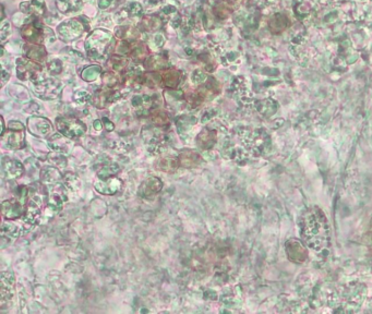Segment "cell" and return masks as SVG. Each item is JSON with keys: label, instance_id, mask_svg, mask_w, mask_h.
I'll list each match as a JSON object with an SVG mask.
<instances>
[{"label": "cell", "instance_id": "1", "mask_svg": "<svg viewBox=\"0 0 372 314\" xmlns=\"http://www.w3.org/2000/svg\"><path fill=\"white\" fill-rule=\"evenodd\" d=\"M21 35L24 40L28 43H31V44L44 45V43L47 41H55L53 31L46 28L44 24H42V22L35 19V18L34 20L26 23L21 28Z\"/></svg>", "mask_w": 372, "mask_h": 314}, {"label": "cell", "instance_id": "2", "mask_svg": "<svg viewBox=\"0 0 372 314\" xmlns=\"http://www.w3.org/2000/svg\"><path fill=\"white\" fill-rule=\"evenodd\" d=\"M113 41L112 34L104 30H95L85 41V49L93 59H101L105 54L109 43Z\"/></svg>", "mask_w": 372, "mask_h": 314}, {"label": "cell", "instance_id": "3", "mask_svg": "<svg viewBox=\"0 0 372 314\" xmlns=\"http://www.w3.org/2000/svg\"><path fill=\"white\" fill-rule=\"evenodd\" d=\"M24 126L19 121H10L8 130L2 133L3 146L9 150H19L24 147Z\"/></svg>", "mask_w": 372, "mask_h": 314}, {"label": "cell", "instance_id": "4", "mask_svg": "<svg viewBox=\"0 0 372 314\" xmlns=\"http://www.w3.org/2000/svg\"><path fill=\"white\" fill-rule=\"evenodd\" d=\"M56 127L58 131L64 137L70 140H77L87 131V126L82 121L76 118H58L56 120Z\"/></svg>", "mask_w": 372, "mask_h": 314}, {"label": "cell", "instance_id": "5", "mask_svg": "<svg viewBox=\"0 0 372 314\" xmlns=\"http://www.w3.org/2000/svg\"><path fill=\"white\" fill-rule=\"evenodd\" d=\"M82 20L83 19L81 17L80 19H70L60 24L58 27V32L60 36L67 41H73L80 38L84 31L89 29L87 24L82 23Z\"/></svg>", "mask_w": 372, "mask_h": 314}, {"label": "cell", "instance_id": "6", "mask_svg": "<svg viewBox=\"0 0 372 314\" xmlns=\"http://www.w3.org/2000/svg\"><path fill=\"white\" fill-rule=\"evenodd\" d=\"M42 66L29 58H19L17 60V76L22 81L35 80L42 72Z\"/></svg>", "mask_w": 372, "mask_h": 314}, {"label": "cell", "instance_id": "7", "mask_svg": "<svg viewBox=\"0 0 372 314\" xmlns=\"http://www.w3.org/2000/svg\"><path fill=\"white\" fill-rule=\"evenodd\" d=\"M44 206V195L40 192H34L30 196L27 203L26 209V221L29 224H34L39 218L42 212V207Z\"/></svg>", "mask_w": 372, "mask_h": 314}, {"label": "cell", "instance_id": "8", "mask_svg": "<svg viewBox=\"0 0 372 314\" xmlns=\"http://www.w3.org/2000/svg\"><path fill=\"white\" fill-rule=\"evenodd\" d=\"M62 84L56 80L47 79L44 81L38 82L34 85V92L40 97L45 98H55L57 97L60 92H62Z\"/></svg>", "mask_w": 372, "mask_h": 314}, {"label": "cell", "instance_id": "9", "mask_svg": "<svg viewBox=\"0 0 372 314\" xmlns=\"http://www.w3.org/2000/svg\"><path fill=\"white\" fill-rule=\"evenodd\" d=\"M29 131L40 138H46L53 131V126L50 121L42 117H30L28 120Z\"/></svg>", "mask_w": 372, "mask_h": 314}, {"label": "cell", "instance_id": "10", "mask_svg": "<svg viewBox=\"0 0 372 314\" xmlns=\"http://www.w3.org/2000/svg\"><path fill=\"white\" fill-rule=\"evenodd\" d=\"M163 188V182L157 177H150L145 179L139 188V195L142 199H153L156 194L161 192Z\"/></svg>", "mask_w": 372, "mask_h": 314}, {"label": "cell", "instance_id": "11", "mask_svg": "<svg viewBox=\"0 0 372 314\" xmlns=\"http://www.w3.org/2000/svg\"><path fill=\"white\" fill-rule=\"evenodd\" d=\"M2 208H3L4 218L8 219V220H12V219L20 218L23 215L24 209L27 208V206L22 204L19 200L12 199V200L4 201Z\"/></svg>", "mask_w": 372, "mask_h": 314}, {"label": "cell", "instance_id": "12", "mask_svg": "<svg viewBox=\"0 0 372 314\" xmlns=\"http://www.w3.org/2000/svg\"><path fill=\"white\" fill-rule=\"evenodd\" d=\"M23 172L24 167L19 161L7 157L3 158V174L6 177V179H18L23 175Z\"/></svg>", "mask_w": 372, "mask_h": 314}, {"label": "cell", "instance_id": "13", "mask_svg": "<svg viewBox=\"0 0 372 314\" xmlns=\"http://www.w3.org/2000/svg\"><path fill=\"white\" fill-rule=\"evenodd\" d=\"M121 186H123V181L117 177H109L95 182L94 188L102 194L114 195L121 189Z\"/></svg>", "mask_w": 372, "mask_h": 314}, {"label": "cell", "instance_id": "14", "mask_svg": "<svg viewBox=\"0 0 372 314\" xmlns=\"http://www.w3.org/2000/svg\"><path fill=\"white\" fill-rule=\"evenodd\" d=\"M23 53L26 55L27 58L36 61V63H42V61H44L46 58L45 47L39 44H31V43L24 44Z\"/></svg>", "mask_w": 372, "mask_h": 314}, {"label": "cell", "instance_id": "15", "mask_svg": "<svg viewBox=\"0 0 372 314\" xmlns=\"http://www.w3.org/2000/svg\"><path fill=\"white\" fill-rule=\"evenodd\" d=\"M20 8L24 14H28L35 18H40L42 16H44L46 6L44 0H31V2L21 4Z\"/></svg>", "mask_w": 372, "mask_h": 314}, {"label": "cell", "instance_id": "16", "mask_svg": "<svg viewBox=\"0 0 372 314\" xmlns=\"http://www.w3.org/2000/svg\"><path fill=\"white\" fill-rule=\"evenodd\" d=\"M63 180V176L60 171L53 166H46L41 171V181L43 184H50V186H55V184L60 183Z\"/></svg>", "mask_w": 372, "mask_h": 314}, {"label": "cell", "instance_id": "17", "mask_svg": "<svg viewBox=\"0 0 372 314\" xmlns=\"http://www.w3.org/2000/svg\"><path fill=\"white\" fill-rule=\"evenodd\" d=\"M120 97V93L118 91H111V92H105V91H99L95 93L94 96V105L99 108H104L107 106L108 104L113 102H116Z\"/></svg>", "mask_w": 372, "mask_h": 314}, {"label": "cell", "instance_id": "18", "mask_svg": "<svg viewBox=\"0 0 372 314\" xmlns=\"http://www.w3.org/2000/svg\"><path fill=\"white\" fill-rule=\"evenodd\" d=\"M47 201L52 207L60 208L63 206V203L67 201V196L62 184L58 183L53 186V189L50 191V194H48Z\"/></svg>", "mask_w": 372, "mask_h": 314}, {"label": "cell", "instance_id": "19", "mask_svg": "<svg viewBox=\"0 0 372 314\" xmlns=\"http://www.w3.org/2000/svg\"><path fill=\"white\" fill-rule=\"evenodd\" d=\"M178 159H179L180 166H184V167H187V168L196 167V166L200 165L201 162H202L201 155H199L197 152L191 151V150L182 151L179 154Z\"/></svg>", "mask_w": 372, "mask_h": 314}, {"label": "cell", "instance_id": "20", "mask_svg": "<svg viewBox=\"0 0 372 314\" xmlns=\"http://www.w3.org/2000/svg\"><path fill=\"white\" fill-rule=\"evenodd\" d=\"M216 140H217V134L215 131L204 129V130L198 135L197 144L202 150H210L216 143Z\"/></svg>", "mask_w": 372, "mask_h": 314}, {"label": "cell", "instance_id": "21", "mask_svg": "<svg viewBox=\"0 0 372 314\" xmlns=\"http://www.w3.org/2000/svg\"><path fill=\"white\" fill-rule=\"evenodd\" d=\"M169 66L168 60L166 55L164 54H158L154 55V56H151L148 58L145 63L146 69L150 71H161V70H165L166 68Z\"/></svg>", "mask_w": 372, "mask_h": 314}, {"label": "cell", "instance_id": "22", "mask_svg": "<svg viewBox=\"0 0 372 314\" xmlns=\"http://www.w3.org/2000/svg\"><path fill=\"white\" fill-rule=\"evenodd\" d=\"M14 276L11 273L4 272L2 274V302L12 297V287H14Z\"/></svg>", "mask_w": 372, "mask_h": 314}, {"label": "cell", "instance_id": "23", "mask_svg": "<svg viewBox=\"0 0 372 314\" xmlns=\"http://www.w3.org/2000/svg\"><path fill=\"white\" fill-rule=\"evenodd\" d=\"M81 0H56V7L63 14L76 12L81 8Z\"/></svg>", "mask_w": 372, "mask_h": 314}, {"label": "cell", "instance_id": "24", "mask_svg": "<svg viewBox=\"0 0 372 314\" xmlns=\"http://www.w3.org/2000/svg\"><path fill=\"white\" fill-rule=\"evenodd\" d=\"M178 166H180L179 159L175 158V157H164L160 159V162L157 163L156 168L160 169L162 171L165 172H174L178 168Z\"/></svg>", "mask_w": 372, "mask_h": 314}, {"label": "cell", "instance_id": "25", "mask_svg": "<svg viewBox=\"0 0 372 314\" xmlns=\"http://www.w3.org/2000/svg\"><path fill=\"white\" fill-rule=\"evenodd\" d=\"M162 20H163L162 18L158 16L144 17L141 22V26L144 30L150 31V32H153V31H156L162 27V24H163Z\"/></svg>", "mask_w": 372, "mask_h": 314}, {"label": "cell", "instance_id": "26", "mask_svg": "<svg viewBox=\"0 0 372 314\" xmlns=\"http://www.w3.org/2000/svg\"><path fill=\"white\" fill-rule=\"evenodd\" d=\"M116 36L118 39H123L126 42L135 41L138 38V32L136 29L131 27H120L116 31Z\"/></svg>", "mask_w": 372, "mask_h": 314}, {"label": "cell", "instance_id": "27", "mask_svg": "<svg viewBox=\"0 0 372 314\" xmlns=\"http://www.w3.org/2000/svg\"><path fill=\"white\" fill-rule=\"evenodd\" d=\"M119 171V167L117 164H113V163H106L100 166V168L97 169V174H99V177L101 179H106V178H109L114 176L116 172Z\"/></svg>", "mask_w": 372, "mask_h": 314}, {"label": "cell", "instance_id": "28", "mask_svg": "<svg viewBox=\"0 0 372 314\" xmlns=\"http://www.w3.org/2000/svg\"><path fill=\"white\" fill-rule=\"evenodd\" d=\"M102 71V68L97 65H92L85 68V69L81 72V78L84 80V81H94L97 77L100 76V73Z\"/></svg>", "mask_w": 372, "mask_h": 314}, {"label": "cell", "instance_id": "29", "mask_svg": "<svg viewBox=\"0 0 372 314\" xmlns=\"http://www.w3.org/2000/svg\"><path fill=\"white\" fill-rule=\"evenodd\" d=\"M146 55H148V48L145 47L143 44H138V45H132L131 52H130V57L135 61H142L145 59Z\"/></svg>", "mask_w": 372, "mask_h": 314}, {"label": "cell", "instance_id": "30", "mask_svg": "<svg viewBox=\"0 0 372 314\" xmlns=\"http://www.w3.org/2000/svg\"><path fill=\"white\" fill-rule=\"evenodd\" d=\"M151 120L154 122V125H156L157 127H165L166 125H168V116L165 112H163V110H157L155 109L154 112L151 113Z\"/></svg>", "mask_w": 372, "mask_h": 314}, {"label": "cell", "instance_id": "31", "mask_svg": "<svg viewBox=\"0 0 372 314\" xmlns=\"http://www.w3.org/2000/svg\"><path fill=\"white\" fill-rule=\"evenodd\" d=\"M128 61L127 59L123 58L121 56H114L111 60H109V66H111L112 70L116 71H121L124 70L127 67Z\"/></svg>", "mask_w": 372, "mask_h": 314}, {"label": "cell", "instance_id": "32", "mask_svg": "<svg viewBox=\"0 0 372 314\" xmlns=\"http://www.w3.org/2000/svg\"><path fill=\"white\" fill-rule=\"evenodd\" d=\"M125 10L127 11L128 16L139 17V16H141L142 11H143V8H142V6L140 5L139 3H130L125 8Z\"/></svg>", "mask_w": 372, "mask_h": 314}, {"label": "cell", "instance_id": "33", "mask_svg": "<svg viewBox=\"0 0 372 314\" xmlns=\"http://www.w3.org/2000/svg\"><path fill=\"white\" fill-rule=\"evenodd\" d=\"M103 81L107 88L114 89L115 86L118 84V78L116 77L113 72H106L103 77Z\"/></svg>", "mask_w": 372, "mask_h": 314}, {"label": "cell", "instance_id": "34", "mask_svg": "<svg viewBox=\"0 0 372 314\" xmlns=\"http://www.w3.org/2000/svg\"><path fill=\"white\" fill-rule=\"evenodd\" d=\"M48 70H50V72L54 76L59 75V73L62 72V70H63L62 61L58 60V59L51 60L50 63H48Z\"/></svg>", "mask_w": 372, "mask_h": 314}, {"label": "cell", "instance_id": "35", "mask_svg": "<svg viewBox=\"0 0 372 314\" xmlns=\"http://www.w3.org/2000/svg\"><path fill=\"white\" fill-rule=\"evenodd\" d=\"M90 94L85 91H79L75 94V101L78 104H85L88 101H90Z\"/></svg>", "mask_w": 372, "mask_h": 314}, {"label": "cell", "instance_id": "36", "mask_svg": "<svg viewBox=\"0 0 372 314\" xmlns=\"http://www.w3.org/2000/svg\"><path fill=\"white\" fill-rule=\"evenodd\" d=\"M206 76L201 70H196L192 73V81L197 84L205 82Z\"/></svg>", "mask_w": 372, "mask_h": 314}, {"label": "cell", "instance_id": "37", "mask_svg": "<svg viewBox=\"0 0 372 314\" xmlns=\"http://www.w3.org/2000/svg\"><path fill=\"white\" fill-rule=\"evenodd\" d=\"M0 33H2V41L4 42L6 39L10 36L9 34L11 33V27L9 22H3L2 24V30H0Z\"/></svg>", "mask_w": 372, "mask_h": 314}, {"label": "cell", "instance_id": "38", "mask_svg": "<svg viewBox=\"0 0 372 314\" xmlns=\"http://www.w3.org/2000/svg\"><path fill=\"white\" fill-rule=\"evenodd\" d=\"M145 103V98L143 96H135L132 98L131 104L133 107H140Z\"/></svg>", "mask_w": 372, "mask_h": 314}, {"label": "cell", "instance_id": "39", "mask_svg": "<svg viewBox=\"0 0 372 314\" xmlns=\"http://www.w3.org/2000/svg\"><path fill=\"white\" fill-rule=\"evenodd\" d=\"M102 121H103V126L105 127V130H106L107 132H112V131H114V129H115L114 122H112V121L109 120L108 118H103Z\"/></svg>", "mask_w": 372, "mask_h": 314}, {"label": "cell", "instance_id": "40", "mask_svg": "<svg viewBox=\"0 0 372 314\" xmlns=\"http://www.w3.org/2000/svg\"><path fill=\"white\" fill-rule=\"evenodd\" d=\"M154 42H155V45L156 46L162 47L164 45V42H165V38H164L163 34H156L155 35V39H154Z\"/></svg>", "mask_w": 372, "mask_h": 314}, {"label": "cell", "instance_id": "41", "mask_svg": "<svg viewBox=\"0 0 372 314\" xmlns=\"http://www.w3.org/2000/svg\"><path fill=\"white\" fill-rule=\"evenodd\" d=\"M112 3H113V0H100L99 7L101 9H107L109 6L112 5Z\"/></svg>", "mask_w": 372, "mask_h": 314}, {"label": "cell", "instance_id": "42", "mask_svg": "<svg viewBox=\"0 0 372 314\" xmlns=\"http://www.w3.org/2000/svg\"><path fill=\"white\" fill-rule=\"evenodd\" d=\"M10 78V72H8V73H6V70L5 69H3V71H2V79H3V85L6 83V81H7V80Z\"/></svg>", "mask_w": 372, "mask_h": 314}, {"label": "cell", "instance_id": "43", "mask_svg": "<svg viewBox=\"0 0 372 314\" xmlns=\"http://www.w3.org/2000/svg\"><path fill=\"white\" fill-rule=\"evenodd\" d=\"M102 126H103V122L101 120H95L94 121V128L95 130H102Z\"/></svg>", "mask_w": 372, "mask_h": 314}, {"label": "cell", "instance_id": "44", "mask_svg": "<svg viewBox=\"0 0 372 314\" xmlns=\"http://www.w3.org/2000/svg\"><path fill=\"white\" fill-rule=\"evenodd\" d=\"M16 227L17 226H14V225H8V231H9V229H11V230L15 229ZM8 235H10L12 237H17V231H10V232H8Z\"/></svg>", "mask_w": 372, "mask_h": 314}]
</instances>
